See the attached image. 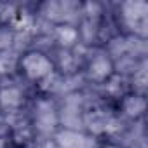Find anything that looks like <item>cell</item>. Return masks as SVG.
Instances as JSON below:
<instances>
[{"label": "cell", "mask_w": 148, "mask_h": 148, "mask_svg": "<svg viewBox=\"0 0 148 148\" xmlns=\"http://www.w3.org/2000/svg\"><path fill=\"white\" fill-rule=\"evenodd\" d=\"M23 66H25V71L28 73V77L32 79H42L49 75L52 70V64L42 54H37V52L26 54V58L23 59Z\"/></svg>", "instance_id": "6da1fadb"}]
</instances>
